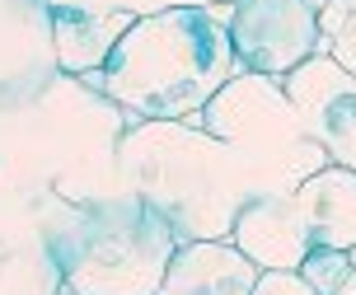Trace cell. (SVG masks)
I'll use <instances>...</instances> for the list:
<instances>
[{
	"label": "cell",
	"mask_w": 356,
	"mask_h": 295,
	"mask_svg": "<svg viewBox=\"0 0 356 295\" xmlns=\"http://www.w3.org/2000/svg\"><path fill=\"white\" fill-rule=\"evenodd\" d=\"M230 5L141 15L89 85L122 108V122H193L234 75Z\"/></svg>",
	"instance_id": "1"
},
{
	"label": "cell",
	"mask_w": 356,
	"mask_h": 295,
	"mask_svg": "<svg viewBox=\"0 0 356 295\" xmlns=\"http://www.w3.org/2000/svg\"><path fill=\"white\" fill-rule=\"evenodd\" d=\"M118 188L160 211L178 244L230 239L239 207L253 197L234 150L197 122H127Z\"/></svg>",
	"instance_id": "2"
},
{
	"label": "cell",
	"mask_w": 356,
	"mask_h": 295,
	"mask_svg": "<svg viewBox=\"0 0 356 295\" xmlns=\"http://www.w3.org/2000/svg\"><path fill=\"white\" fill-rule=\"evenodd\" d=\"M71 295H160L178 234L136 192L61 197L33 221Z\"/></svg>",
	"instance_id": "3"
},
{
	"label": "cell",
	"mask_w": 356,
	"mask_h": 295,
	"mask_svg": "<svg viewBox=\"0 0 356 295\" xmlns=\"http://www.w3.org/2000/svg\"><path fill=\"white\" fill-rule=\"evenodd\" d=\"M193 122L234 150L253 197H296L300 183H309L319 169H328L323 145L296 118L282 80L244 70Z\"/></svg>",
	"instance_id": "4"
},
{
	"label": "cell",
	"mask_w": 356,
	"mask_h": 295,
	"mask_svg": "<svg viewBox=\"0 0 356 295\" xmlns=\"http://www.w3.org/2000/svg\"><path fill=\"white\" fill-rule=\"evenodd\" d=\"M319 10L323 0H234L230 5V47L239 70L286 80L319 52Z\"/></svg>",
	"instance_id": "5"
},
{
	"label": "cell",
	"mask_w": 356,
	"mask_h": 295,
	"mask_svg": "<svg viewBox=\"0 0 356 295\" xmlns=\"http://www.w3.org/2000/svg\"><path fill=\"white\" fill-rule=\"evenodd\" d=\"M286 99L305 122V131L323 145L328 164H342L356 174V80L333 61L314 52L282 80Z\"/></svg>",
	"instance_id": "6"
},
{
	"label": "cell",
	"mask_w": 356,
	"mask_h": 295,
	"mask_svg": "<svg viewBox=\"0 0 356 295\" xmlns=\"http://www.w3.org/2000/svg\"><path fill=\"white\" fill-rule=\"evenodd\" d=\"M230 239L258 272H300L314 248L296 197H249L234 216Z\"/></svg>",
	"instance_id": "7"
},
{
	"label": "cell",
	"mask_w": 356,
	"mask_h": 295,
	"mask_svg": "<svg viewBox=\"0 0 356 295\" xmlns=\"http://www.w3.org/2000/svg\"><path fill=\"white\" fill-rule=\"evenodd\" d=\"M258 277L263 272L234 248V239H197L178 244L160 295H253Z\"/></svg>",
	"instance_id": "8"
},
{
	"label": "cell",
	"mask_w": 356,
	"mask_h": 295,
	"mask_svg": "<svg viewBox=\"0 0 356 295\" xmlns=\"http://www.w3.org/2000/svg\"><path fill=\"white\" fill-rule=\"evenodd\" d=\"M314 248H352L356 244V174L342 164H328L300 183L296 192Z\"/></svg>",
	"instance_id": "9"
},
{
	"label": "cell",
	"mask_w": 356,
	"mask_h": 295,
	"mask_svg": "<svg viewBox=\"0 0 356 295\" xmlns=\"http://www.w3.org/2000/svg\"><path fill=\"white\" fill-rule=\"evenodd\" d=\"M136 19L131 15H94V10H52V47L56 66L71 75H94L108 66L113 47Z\"/></svg>",
	"instance_id": "10"
},
{
	"label": "cell",
	"mask_w": 356,
	"mask_h": 295,
	"mask_svg": "<svg viewBox=\"0 0 356 295\" xmlns=\"http://www.w3.org/2000/svg\"><path fill=\"white\" fill-rule=\"evenodd\" d=\"M61 267L38 225H0V295H61Z\"/></svg>",
	"instance_id": "11"
},
{
	"label": "cell",
	"mask_w": 356,
	"mask_h": 295,
	"mask_svg": "<svg viewBox=\"0 0 356 295\" xmlns=\"http://www.w3.org/2000/svg\"><path fill=\"white\" fill-rule=\"evenodd\" d=\"M319 52L333 56L356 80V0H323L319 10Z\"/></svg>",
	"instance_id": "12"
},
{
	"label": "cell",
	"mask_w": 356,
	"mask_h": 295,
	"mask_svg": "<svg viewBox=\"0 0 356 295\" xmlns=\"http://www.w3.org/2000/svg\"><path fill=\"white\" fill-rule=\"evenodd\" d=\"M52 10H94V15H160V10H207V5H234V0H47Z\"/></svg>",
	"instance_id": "13"
},
{
	"label": "cell",
	"mask_w": 356,
	"mask_h": 295,
	"mask_svg": "<svg viewBox=\"0 0 356 295\" xmlns=\"http://www.w3.org/2000/svg\"><path fill=\"white\" fill-rule=\"evenodd\" d=\"M300 277L319 295H338L342 281L352 277V258H347V248H309V258L300 262Z\"/></svg>",
	"instance_id": "14"
},
{
	"label": "cell",
	"mask_w": 356,
	"mask_h": 295,
	"mask_svg": "<svg viewBox=\"0 0 356 295\" xmlns=\"http://www.w3.org/2000/svg\"><path fill=\"white\" fill-rule=\"evenodd\" d=\"M253 295H319V291L300 272H263L258 286H253Z\"/></svg>",
	"instance_id": "15"
},
{
	"label": "cell",
	"mask_w": 356,
	"mask_h": 295,
	"mask_svg": "<svg viewBox=\"0 0 356 295\" xmlns=\"http://www.w3.org/2000/svg\"><path fill=\"white\" fill-rule=\"evenodd\" d=\"M338 295H356V267H352V277L342 281V291H338Z\"/></svg>",
	"instance_id": "16"
},
{
	"label": "cell",
	"mask_w": 356,
	"mask_h": 295,
	"mask_svg": "<svg viewBox=\"0 0 356 295\" xmlns=\"http://www.w3.org/2000/svg\"><path fill=\"white\" fill-rule=\"evenodd\" d=\"M347 258H352V267H356V244H352V248H347Z\"/></svg>",
	"instance_id": "17"
},
{
	"label": "cell",
	"mask_w": 356,
	"mask_h": 295,
	"mask_svg": "<svg viewBox=\"0 0 356 295\" xmlns=\"http://www.w3.org/2000/svg\"><path fill=\"white\" fill-rule=\"evenodd\" d=\"M61 295H71V291H61Z\"/></svg>",
	"instance_id": "18"
}]
</instances>
